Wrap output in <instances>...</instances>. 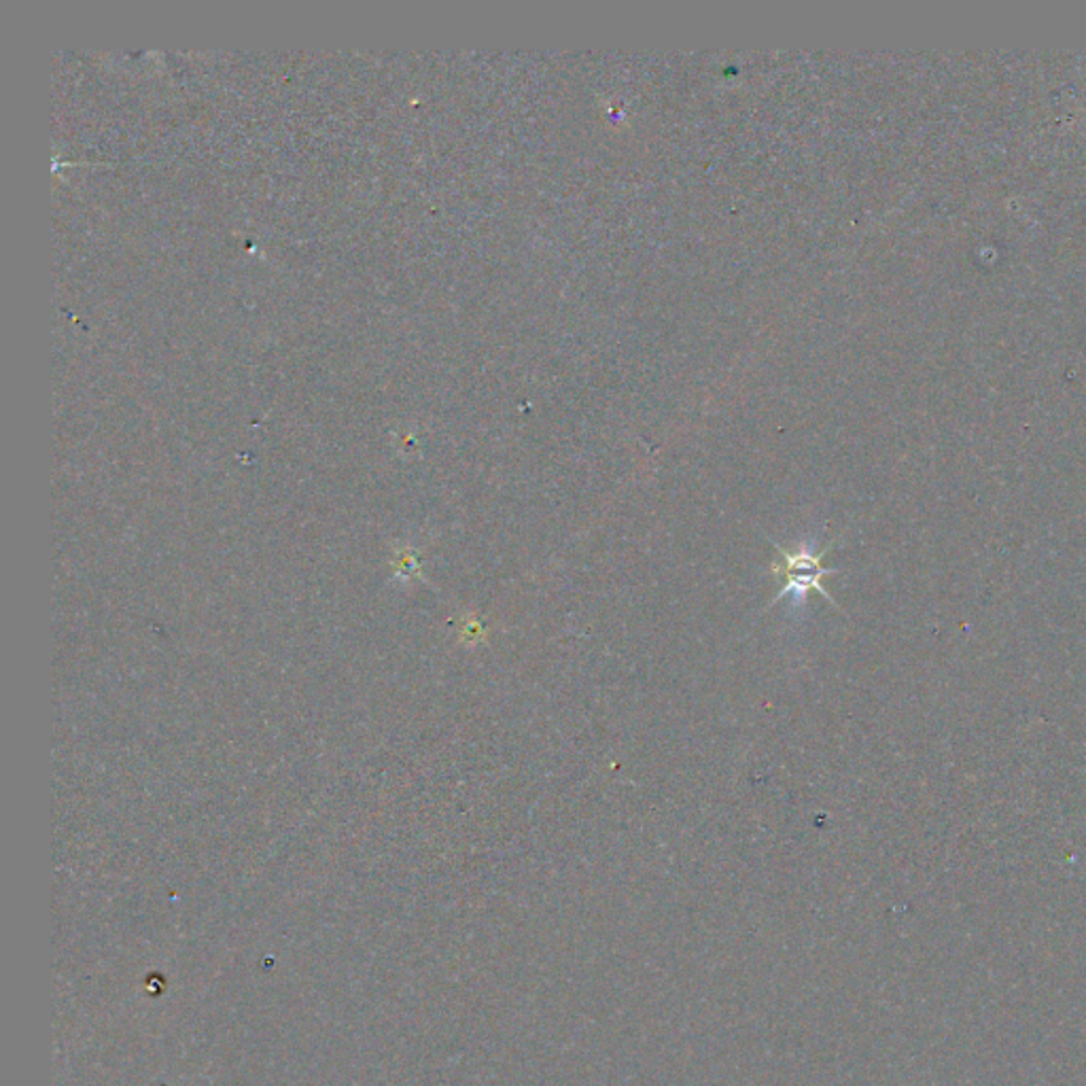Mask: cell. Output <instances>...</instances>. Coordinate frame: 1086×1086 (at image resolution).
I'll return each mask as SVG.
<instances>
[{"label": "cell", "instance_id": "obj_1", "mask_svg": "<svg viewBox=\"0 0 1086 1086\" xmlns=\"http://www.w3.org/2000/svg\"><path fill=\"white\" fill-rule=\"evenodd\" d=\"M830 548H832V544L825 550H830ZM777 550H779V559L771 564V573L781 580L784 588L779 590V595L775 599L768 602V609L786 597L793 600V607H802L811 590H818L820 595H824L827 602L838 607L822 586L825 575H834L838 571L824 569L822 561H824L825 550L822 552L818 548L815 539L802 541L798 546V550H793V552H787L781 546H777Z\"/></svg>", "mask_w": 1086, "mask_h": 1086}]
</instances>
